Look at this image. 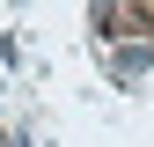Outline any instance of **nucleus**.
<instances>
[{
	"mask_svg": "<svg viewBox=\"0 0 154 147\" xmlns=\"http://www.w3.org/2000/svg\"><path fill=\"white\" fill-rule=\"evenodd\" d=\"M0 147H15V140H0Z\"/></svg>",
	"mask_w": 154,
	"mask_h": 147,
	"instance_id": "1",
	"label": "nucleus"
}]
</instances>
